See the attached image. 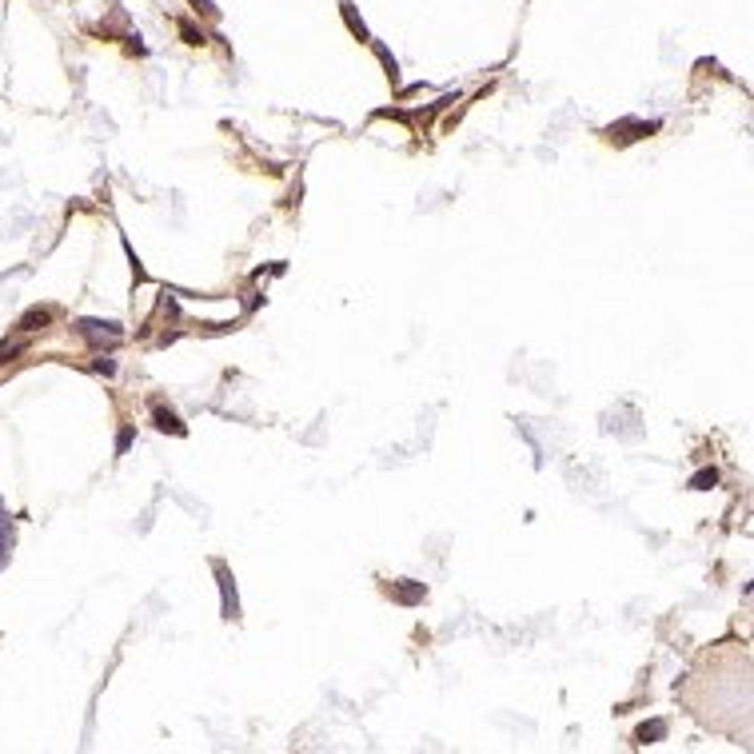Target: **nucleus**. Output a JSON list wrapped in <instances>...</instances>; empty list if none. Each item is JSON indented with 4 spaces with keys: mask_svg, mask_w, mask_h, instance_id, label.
<instances>
[{
    "mask_svg": "<svg viewBox=\"0 0 754 754\" xmlns=\"http://www.w3.org/2000/svg\"><path fill=\"white\" fill-rule=\"evenodd\" d=\"M8 547H12V523H8V515L0 507V563L8 559Z\"/></svg>",
    "mask_w": 754,
    "mask_h": 754,
    "instance_id": "nucleus-1",
    "label": "nucleus"
}]
</instances>
